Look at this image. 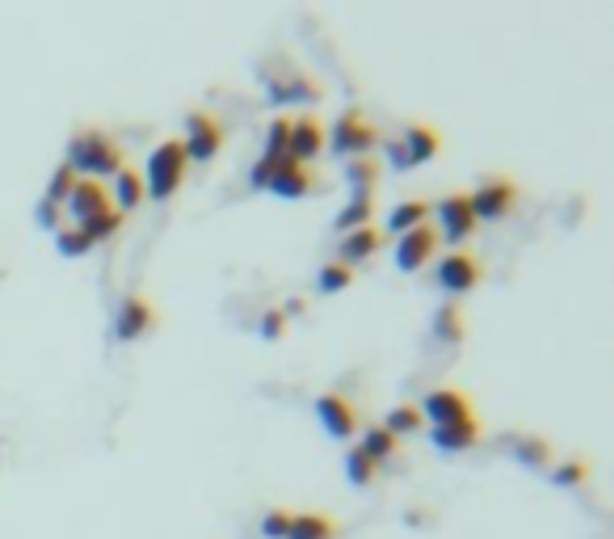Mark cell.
<instances>
[{
  "instance_id": "1",
  "label": "cell",
  "mask_w": 614,
  "mask_h": 539,
  "mask_svg": "<svg viewBox=\"0 0 614 539\" xmlns=\"http://www.w3.org/2000/svg\"><path fill=\"white\" fill-rule=\"evenodd\" d=\"M68 165H72L76 177L85 173L89 182H97V177H114V173L122 169V148L114 144L106 131L80 127V131L68 139Z\"/></svg>"
},
{
  "instance_id": "2",
  "label": "cell",
  "mask_w": 614,
  "mask_h": 539,
  "mask_svg": "<svg viewBox=\"0 0 614 539\" xmlns=\"http://www.w3.org/2000/svg\"><path fill=\"white\" fill-rule=\"evenodd\" d=\"M186 169H190V156L181 139H165L152 156H148V177H143V194L152 203H169L177 198V190L186 186Z\"/></svg>"
},
{
  "instance_id": "3",
  "label": "cell",
  "mask_w": 614,
  "mask_h": 539,
  "mask_svg": "<svg viewBox=\"0 0 614 539\" xmlns=\"http://www.w3.org/2000/svg\"><path fill=\"white\" fill-rule=\"evenodd\" d=\"M186 156L194 165H211L215 156L223 152V127H219V118L207 114V110H190L186 118Z\"/></svg>"
},
{
  "instance_id": "4",
  "label": "cell",
  "mask_w": 614,
  "mask_h": 539,
  "mask_svg": "<svg viewBox=\"0 0 614 539\" xmlns=\"http://www.w3.org/2000/svg\"><path fill=\"white\" fill-rule=\"evenodd\" d=\"M379 144V131L366 123V114L362 110H350V114H341L337 118V127H333V135H329V148L337 152V156H350V161H358V156H366Z\"/></svg>"
},
{
  "instance_id": "5",
  "label": "cell",
  "mask_w": 614,
  "mask_h": 539,
  "mask_svg": "<svg viewBox=\"0 0 614 539\" xmlns=\"http://www.w3.org/2000/svg\"><path fill=\"white\" fill-rule=\"evenodd\" d=\"M421 417H429L434 426H455V422H472V396L459 388H434L421 401Z\"/></svg>"
},
{
  "instance_id": "6",
  "label": "cell",
  "mask_w": 614,
  "mask_h": 539,
  "mask_svg": "<svg viewBox=\"0 0 614 539\" xmlns=\"http://www.w3.org/2000/svg\"><path fill=\"white\" fill-rule=\"evenodd\" d=\"M316 417L324 422L333 438H354L362 430V417H358V405L350 396H337V392H324L316 396Z\"/></svg>"
},
{
  "instance_id": "7",
  "label": "cell",
  "mask_w": 614,
  "mask_h": 539,
  "mask_svg": "<svg viewBox=\"0 0 614 539\" xmlns=\"http://www.w3.org/2000/svg\"><path fill=\"white\" fill-rule=\"evenodd\" d=\"M467 198H472L476 224H480V219H505L509 211H514V203H518V186L509 182V177H493V182H484L476 194H467Z\"/></svg>"
},
{
  "instance_id": "8",
  "label": "cell",
  "mask_w": 614,
  "mask_h": 539,
  "mask_svg": "<svg viewBox=\"0 0 614 539\" xmlns=\"http://www.w3.org/2000/svg\"><path fill=\"white\" fill-rule=\"evenodd\" d=\"M148 329H156V308L148 295H127L114 312V337L118 342H135V337H143Z\"/></svg>"
},
{
  "instance_id": "9",
  "label": "cell",
  "mask_w": 614,
  "mask_h": 539,
  "mask_svg": "<svg viewBox=\"0 0 614 539\" xmlns=\"http://www.w3.org/2000/svg\"><path fill=\"white\" fill-rule=\"evenodd\" d=\"M480 262L472 253H450L438 262V287L446 295H467V291H476L480 287Z\"/></svg>"
},
{
  "instance_id": "10",
  "label": "cell",
  "mask_w": 614,
  "mask_h": 539,
  "mask_svg": "<svg viewBox=\"0 0 614 539\" xmlns=\"http://www.w3.org/2000/svg\"><path fill=\"white\" fill-rule=\"evenodd\" d=\"M329 148V131L316 123V114H303V118H291V144H286V156L299 165H307L312 156H320Z\"/></svg>"
},
{
  "instance_id": "11",
  "label": "cell",
  "mask_w": 614,
  "mask_h": 539,
  "mask_svg": "<svg viewBox=\"0 0 614 539\" xmlns=\"http://www.w3.org/2000/svg\"><path fill=\"white\" fill-rule=\"evenodd\" d=\"M434 249H438V232L429 228V224H421V228L404 232L400 241H396V266L404 274H417L429 262V257H434Z\"/></svg>"
},
{
  "instance_id": "12",
  "label": "cell",
  "mask_w": 614,
  "mask_h": 539,
  "mask_svg": "<svg viewBox=\"0 0 614 539\" xmlns=\"http://www.w3.org/2000/svg\"><path fill=\"white\" fill-rule=\"evenodd\" d=\"M438 215H442V236L450 245L467 241L476 232V215H472V198L467 194H446L438 203Z\"/></svg>"
},
{
  "instance_id": "13",
  "label": "cell",
  "mask_w": 614,
  "mask_h": 539,
  "mask_svg": "<svg viewBox=\"0 0 614 539\" xmlns=\"http://www.w3.org/2000/svg\"><path fill=\"white\" fill-rule=\"evenodd\" d=\"M316 186V177L307 173V165L291 161V156H282V161H274V173H270V186L265 190H274L278 198H307Z\"/></svg>"
},
{
  "instance_id": "14",
  "label": "cell",
  "mask_w": 614,
  "mask_h": 539,
  "mask_svg": "<svg viewBox=\"0 0 614 539\" xmlns=\"http://www.w3.org/2000/svg\"><path fill=\"white\" fill-rule=\"evenodd\" d=\"M64 207H68V215L76 219V228H80V224H89L93 215H101V211L114 207V203H110V194H106V186H101V182H89V177H80V182L72 186V194H68Z\"/></svg>"
},
{
  "instance_id": "15",
  "label": "cell",
  "mask_w": 614,
  "mask_h": 539,
  "mask_svg": "<svg viewBox=\"0 0 614 539\" xmlns=\"http://www.w3.org/2000/svg\"><path fill=\"white\" fill-rule=\"evenodd\" d=\"M400 148H404L408 165H429V161H438V152H442V135L434 127H425V123H413L404 131Z\"/></svg>"
},
{
  "instance_id": "16",
  "label": "cell",
  "mask_w": 614,
  "mask_h": 539,
  "mask_svg": "<svg viewBox=\"0 0 614 539\" xmlns=\"http://www.w3.org/2000/svg\"><path fill=\"white\" fill-rule=\"evenodd\" d=\"M379 245H383V232L379 228H354V232H345V241H341V253H337V262H345V266H358V262H366V257H375L379 253Z\"/></svg>"
},
{
  "instance_id": "17",
  "label": "cell",
  "mask_w": 614,
  "mask_h": 539,
  "mask_svg": "<svg viewBox=\"0 0 614 539\" xmlns=\"http://www.w3.org/2000/svg\"><path fill=\"white\" fill-rule=\"evenodd\" d=\"M429 438H434L438 451H467L480 443V422L472 417V422H455V426H434L429 430Z\"/></svg>"
},
{
  "instance_id": "18",
  "label": "cell",
  "mask_w": 614,
  "mask_h": 539,
  "mask_svg": "<svg viewBox=\"0 0 614 539\" xmlns=\"http://www.w3.org/2000/svg\"><path fill=\"white\" fill-rule=\"evenodd\" d=\"M110 203H114L118 215H122V211H135V207L143 203V177H139L135 169L122 165V169L114 173V198H110Z\"/></svg>"
},
{
  "instance_id": "19",
  "label": "cell",
  "mask_w": 614,
  "mask_h": 539,
  "mask_svg": "<svg viewBox=\"0 0 614 539\" xmlns=\"http://www.w3.org/2000/svg\"><path fill=\"white\" fill-rule=\"evenodd\" d=\"M333 535H337V523L329 514H295L291 531H286V539H333Z\"/></svg>"
},
{
  "instance_id": "20",
  "label": "cell",
  "mask_w": 614,
  "mask_h": 539,
  "mask_svg": "<svg viewBox=\"0 0 614 539\" xmlns=\"http://www.w3.org/2000/svg\"><path fill=\"white\" fill-rule=\"evenodd\" d=\"M425 215H429V203H425V198H408V203H400L392 215H387V232H396V236L413 232V228L425 224Z\"/></svg>"
},
{
  "instance_id": "21",
  "label": "cell",
  "mask_w": 614,
  "mask_h": 539,
  "mask_svg": "<svg viewBox=\"0 0 614 539\" xmlns=\"http://www.w3.org/2000/svg\"><path fill=\"white\" fill-rule=\"evenodd\" d=\"M358 451L366 455V459H371V464L379 468V464H387V459H392L396 451H400V443H396V438L392 434H387L383 426H371V430H366L362 434V443H358Z\"/></svg>"
},
{
  "instance_id": "22",
  "label": "cell",
  "mask_w": 614,
  "mask_h": 539,
  "mask_svg": "<svg viewBox=\"0 0 614 539\" xmlns=\"http://www.w3.org/2000/svg\"><path fill=\"white\" fill-rule=\"evenodd\" d=\"M375 211V194H350V207L337 215V232H354V228H366V219Z\"/></svg>"
},
{
  "instance_id": "23",
  "label": "cell",
  "mask_w": 614,
  "mask_h": 539,
  "mask_svg": "<svg viewBox=\"0 0 614 539\" xmlns=\"http://www.w3.org/2000/svg\"><path fill=\"white\" fill-rule=\"evenodd\" d=\"M379 173L383 165L371 161V156H358V161H350V194H375V182H379Z\"/></svg>"
},
{
  "instance_id": "24",
  "label": "cell",
  "mask_w": 614,
  "mask_h": 539,
  "mask_svg": "<svg viewBox=\"0 0 614 539\" xmlns=\"http://www.w3.org/2000/svg\"><path fill=\"white\" fill-rule=\"evenodd\" d=\"M514 455L522 459L526 468H551V443L547 438H535V434H526L514 443Z\"/></svg>"
},
{
  "instance_id": "25",
  "label": "cell",
  "mask_w": 614,
  "mask_h": 539,
  "mask_svg": "<svg viewBox=\"0 0 614 539\" xmlns=\"http://www.w3.org/2000/svg\"><path fill=\"white\" fill-rule=\"evenodd\" d=\"M425 426V417H421V409L417 405H396L392 413H387V434H392V438H400V434H417Z\"/></svg>"
},
{
  "instance_id": "26",
  "label": "cell",
  "mask_w": 614,
  "mask_h": 539,
  "mask_svg": "<svg viewBox=\"0 0 614 539\" xmlns=\"http://www.w3.org/2000/svg\"><path fill=\"white\" fill-rule=\"evenodd\" d=\"M286 144H291V118H274L270 131H265V156L261 161H282L286 156Z\"/></svg>"
},
{
  "instance_id": "27",
  "label": "cell",
  "mask_w": 614,
  "mask_h": 539,
  "mask_svg": "<svg viewBox=\"0 0 614 539\" xmlns=\"http://www.w3.org/2000/svg\"><path fill=\"white\" fill-rule=\"evenodd\" d=\"M122 228V215L114 211V207H106V211H101V215H93L89 219V224H80V232H85L89 236V241L93 245H101V241H110V236Z\"/></svg>"
},
{
  "instance_id": "28",
  "label": "cell",
  "mask_w": 614,
  "mask_h": 539,
  "mask_svg": "<svg viewBox=\"0 0 614 539\" xmlns=\"http://www.w3.org/2000/svg\"><path fill=\"white\" fill-rule=\"evenodd\" d=\"M316 287H320L324 295H337V291H345V287H354V270L345 266V262H329V266L320 270Z\"/></svg>"
},
{
  "instance_id": "29",
  "label": "cell",
  "mask_w": 614,
  "mask_h": 539,
  "mask_svg": "<svg viewBox=\"0 0 614 539\" xmlns=\"http://www.w3.org/2000/svg\"><path fill=\"white\" fill-rule=\"evenodd\" d=\"M345 476H350L354 485H362V489H366V485H371L375 476H379V468H375L371 459H366L358 447H350V451H345Z\"/></svg>"
},
{
  "instance_id": "30",
  "label": "cell",
  "mask_w": 614,
  "mask_h": 539,
  "mask_svg": "<svg viewBox=\"0 0 614 539\" xmlns=\"http://www.w3.org/2000/svg\"><path fill=\"white\" fill-rule=\"evenodd\" d=\"M434 333L442 337V342H459V337H463V312H459V304L438 308V316H434Z\"/></svg>"
},
{
  "instance_id": "31",
  "label": "cell",
  "mask_w": 614,
  "mask_h": 539,
  "mask_svg": "<svg viewBox=\"0 0 614 539\" xmlns=\"http://www.w3.org/2000/svg\"><path fill=\"white\" fill-rule=\"evenodd\" d=\"M80 182V177L72 173V165L64 161L55 169V177H51V186H47V203H55V207H64L68 203V194H72V186Z\"/></svg>"
},
{
  "instance_id": "32",
  "label": "cell",
  "mask_w": 614,
  "mask_h": 539,
  "mask_svg": "<svg viewBox=\"0 0 614 539\" xmlns=\"http://www.w3.org/2000/svg\"><path fill=\"white\" fill-rule=\"evenodd\" d=\"M585 476H589V464H585V459H564V464L551 472V481H556L560 489H577V485H585Z\"/></svg>"
},
{
  "instance_id": "33",
  "label": "cell",
  "mask_w": 614,
  "mask_h": 539,
  "mask_svg": "<svg viewBox=\"0 0 614 539\" xmlns=\"http://www.w3.org/2000/svg\"><path fill=\"white\" fill-rule=\"evenodd\" d=\"M55 241H59V253H64V257H80V253L93 249V241H89V236L80 232V228H59Z\"/></svg>"
},
{
  "instance_id": "34",
  "label": "cell",
  "mask_w": 614,
  "mask_h": 539,
  "mask_svg": "<svg viewBox=\"0 0 614 539\" xmlns=\"http://www.w3.org/2000/svg\"><path fill=\"white\" fill-rule=\"evenodd\" d=\"M291 510H270V514H265L261 518V535L265 539H286V531H291Z\"/></svg>"
},
{
  "instance_id": "35",
  "label": "cell",
  "mask_w": 614,
  "mask_h": 539,
  "mask_svg": "<svg viewBox=\"0 0 614 539\" xmlns=\"http://www.w3.org/2000/svg\"><path fill=\"white\" fill-rule=\"evenodd\" d=\"M282 333H286V312L282 308H270V312L261 316V337H265V342H278Z\"/></svg>"
},
{
  "instance_id": "36",
  "label": "cell",
  "mask_w": 614,
  "mask_h": 539,
  "mask_svg": "<svg viewBox=\"0 0 614 539\" xmlns=\"http://www.w3.org/2000/svg\"><path fill=\"white\" fill-rule=\"evenodd\" d=\"M38 228H59V207L47 203V198H43V207H38Z\"/></svg>"
}]
</instances>
